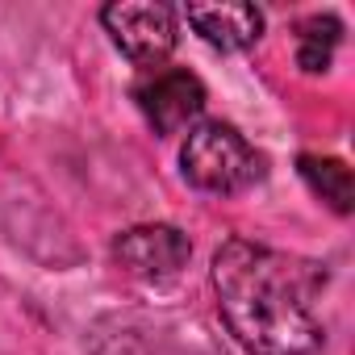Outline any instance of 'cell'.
Returning <instances> with one entry per match:
<instances>
[{"mask_svg":"<svg viewBox=\"0 0 355 355\" xmlns=\"http://www.w3.org/2000/svg\"><path fill=\"white\" fill-rule=\"evenodd\" d=\"M326 272L309 259L230 239L214 255L218 313L251 355H313L326 338L313 301Z\"/></svg>","mask_w":355,"mask_h":355,"instance_id":"cell-1","label":"cell"},{"mask_svg":"<svg viewBox=\"0 0 355 355\" xmlns=\"http://www.w3.org/2000/svg\"><path fill=\"white\" fill-rule=\"evenodd\" d=\"M180 167L193 189L214 197H234L263 175V159L255 155V146L226 121L193 125L180 146Z\"/></svg>","mask_w":355,"mask_h":355,"instance_id":"cell-2","label":"cell"},{"mask_svg":"<svg viewBox=\"0 0 355 355\" xmlns=\"http://www.w3.org/2000/svg\"><path fill=\"white\" fill-rule=\"evenodd\" d=\"M101 21L117 51L142 67H159L175 51V9L171 5H134V0H117V5L101 9Z\"/></svg>","mask_w":355,"mask_h":355,"instance_id":"cell-3","label":"cell"},{"mask_svg":"<svg viewBox=\"0 0 355 355\" xmlns=\"http://www.w3.org/2000/svg\"><path fill=\"white\" fill-rule=\"evenodd\" d=\"M193 255V243L184 230H175V226H130L113 239V259L138 276V280H171V276H180V268L189 263Z\"/></svg>","mask_w":355,"mask_h":355,"instance_id":"cell-4","label":"cell"},{"mask_svg":"<svg viewBox=\"0 0 355 355\" xmlns=\"http://www.w3.org/2000/svg\"><path fill=\"white\" fill-rule=\"evenodd\" d=\"M138 109L155 134H180L205 109V84L184 67H159L138 84Z\"/></svg>","mask_w":355,"mask_h":355,"instance_id":"cell-5","label":"cell"},{"mask_svg":"<svg viewBox=\"0 0 355 355\" xmlns=\"http://www.w3.org/2000/svg\"><path fill=\"white\" fill-rule=\"evenodd\" d=\"M184 21L218 51H247L263 38V13L255 5H239V0H226V5H189Z\"/></svg>","mask_w":355,"mask_h":355,"instance_id":"cell-6","label":"cell"},{"mask_svg":"<svg viewBox=\"0 0 355 355\" xmlns=\"http://www.w3.org/2000/svg\"><path fill=\"white\" fill-rule=\"evenodd\" d=\"M301 175H305L309 189H313L334 214H351V205H355V180H351V167H347L343 159L301 155Z\"/></svg>","mask_w":355,"mask_h":355,"instance_id":"cell-7","label":"cell"},{"mask_svg":"<svg viewBox=\"0 0 355 355\" xmlns=\"http://www.w3.org/2000/svg\"><path fill=\"white\" fill-rule=\"evenodd\" d=\"M338 42H343V21L338 17L322 13V17L301 21L297 26V63H301V71H309V76L326 71Z\"/></svg>","mask_w":355,"mask_h":355,"instance_id":"cell-8","label":"cell"}]
</instances>
